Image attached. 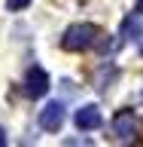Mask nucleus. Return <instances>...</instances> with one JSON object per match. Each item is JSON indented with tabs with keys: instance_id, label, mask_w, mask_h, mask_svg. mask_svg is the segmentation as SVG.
Segmentation results:
<instances>
[{
	"instance_id": "nucleus-9",
	"label": "nucleus",
	"mask_w": 143,
	"mask_h": 147,
	"mask_svg": "<svg viewBox=\"0 0 143 147\" xmlns=\"http://www.w3.org/2000/svg\"><path fill=\"white\" fill-rule=\"evenodd\" d=\"M134 12H137V16H143V0H137V6H134Z\"/></svg>"
},
{
	"instance_id": "nucleus-5",
	"label": "nucleus",
	"mask_w": 143,
	"mask_h": 147,
	"mask_svg": "<svg viewBox=\"0 0 143 147\" xmlns=\"http://www.w3.org/2000/svg\"><path fill=\"white\" fill-rule=\"evenodd\" d=\"M113 132H116L119 141H131L137 135V117L134 110H119L116 117H113Z\"/></svg>"
},
{
	"instance_id": "nucleus-1",
	"label": "nucleus",
	"mask_w": 143,
	"mask_h": 147,
	"mask_svg": "<svg viewBox=\"0 0 143 147\" xmlns=\"http://www.w3.org/2000/svg\"><path fill=\"white\" fill-rule=\"evenodd\" d=\"M98 37H100L98 25H91V22H76V25H70L64 31L61 49H67V52H82V49H91V46L98 43Z\"/></svg>"
},
{
	"instance_id": "nucleus-6",
	"label": "nucleus",
	"mask_w": 143,
	"mask_h": 147,
	"mask_svg": "<svg viewBox=\"0 0 143 147\" xmlns=\"http://www.w3.org/2000/svg\"><path fill=\"white\" fill-rule=\"evenodd\" d=\"M116 80H119V67H116L113 61H107V64H100L94 86H98V92H100V95H107V92L113 89V83H116Z\"/></svg>"
},
{
	"instance_id": "nucleus-7",
	"label": "nucleus",
	"mask_w": 143,
	"mask_h": 147,
	"mask_svg": "<svg viewBox=\"0 0 143 147\" xmlns=\"http://www.w3.org/2000/svg\"><path fill=\"white\" fill-rule=\"evenodd\" d=\"M140 34H143L140 18H125V25H122V37H125V40H140Z\"/></svg>"
},
{
	"instance_id": "nucleus-4",
	"label": "nucleus",
	"mask_w": 143,
	"mask_h": 147,
	"mask_svg": "<svg viewBox=\"0 0 143 147\" xmlns=\"http://www.w3.org/2000/svg\"><path fill=\"white\" fill-rule=\"evenodd\" d=\"M46 92H49V74L43 71V67H31L25 77V95H31V98H43Z\"/></svg>"
},
{
	"instance_id": "nucleus-10",
	"label": "nucleus",
	"mask_w": 143,
	"mask_h": 147,
	"mask_svg": "<svg viewBox=\"0 0 143 147\" xmlns=\"http://www.w3.org/2000/svg\"><path fill=\"white\" fill-rule=\"evenodd\" d=\"M6 144V132H3V126H0V147Z\"/></svg>"
},
{
	"instance_id": "nucleus-2",
	"label": "nucleus",
	"mask_w": 143,
	"mask_h": 147,
	"mask_svg": "<svg viewBox=\"0 0 143 147\" xmlns=\"http://www.w3.org/2000/svg\"><path fill=\"white\" fill-rule=\"evenodd\" d=\"M64 119H67V110H64L61 101H49L40 110V129H46V132H61Z\"/></svg>"
},
{
	"instance_id": "nucleus-3",
	"label": "nucleus",
	"mask_w": 143,
	"mask_h": 147,
	"mask_svg": "<svg viewBox=\"0 0 143 147\" xmlns=\"http://www.w3.org/2000/svg\"><path fill=\"white\" fill-rule=\"evenodd\" d=\"M73 123H76L79 132H94V129H100V126H104L100 107H98V104H85V107H79L76 117H73Z\"/></svg>"
},
{
	"instance_id": "nucleus-8",
	"label": "nucleus",
	"mask_w": 143,
	"mask_h": 147,
	"mask_svg": "<svg viewBox=\"0 0 143 147\" xmlns=\"http://www.w3.org/2000/svg\"><path fill=\"white\" fill-rule=\"evenodd\" d=\"M31 6V0H6V9L9 12H21V9Z\"/></svg>"
}]
</instances>
